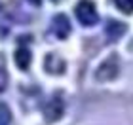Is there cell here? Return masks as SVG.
<instances>
[{"instance_id": "cell-1", "label": "cell", "mask_w": 133, "mask_h": 125, "mask_svg": "<svg viewBox=\"0 0 133 125\" xmlns=\"http://www.w3.org/2000/svg\"><path fill=\"white\" fill-rule=\"evenodd\" d=\"M74 13H76V19L82 23L84 27H93L95 23L99 21V13H97V8L91 0H80L74 8Z\"/></svg>"}, {"instance_id": "cell-2", "label": "cell", "mask_w": 133, "mask_h": 125, "mask_svg": "<svg viewBox=\"0 0 133 125\" xmlns=\"http://www.w3.org/2000/svg\"><path fill=\"white\" fill-rule=\"evenodd\" d=\"M118 74H120V61H118V55L112 53L99 64L95 78H97V82H112Z\"/></svg>"}, {"instance_id": "cell-3", "label": "cell", "mask_w": 133, "mask_h": 125, "mask_svg": "<svg viewBox=\"0 0 133 125\" xmlns=\"http://www.w3.org/2000/svg\"><path fill=\"white\" fill-rule=\"evenodd\" d=\"M63 112H65V100H63V95L57 91L51 95V99L44 106V120L48 123H55L57 120L63 117Z\"/></svg>"}, {"instance_id": "cell-4", "label": "cell", "mask_w": 133, "mask_h": 125, "mask_svg": "<svg viewBox=\"0 0 133 125\" xmlns=\"http://www.w3.org/2000/svg\"><path fill=\"white\" fill-rule=\"evenodd\" d=\"M51 32L55 34L59 40H65L66 36L70 34V23L66 19V15L63 13H57L55 17L51 19Z\"/></svg>"}, {"instance_id": "cell-5", "label": "cell", "mask_w": 133, "mask_h": 125, "mask_svg": "<svg viewBox=\"0 0 133 125\" xmlns=\"http://www.w3.org/2000/svg\"><path fill=\"white\" fill-rule=\"evenodd\" d=\"M44 68L50 74H63L65 72V61L57 53H48L46 59H44Z\"/></svg>"}, {"instance_id": "cell-6", "label": "cell", "mask_w": 133, "mask_h": 125, "mask_svg": "<svg viewBox=\"0 0 133 125\" xmlns=\"http://www.w3.org/2000/svg\"><path fill=\"white\" fill-rule=\"evenodd\" d=\"M105 32L108 34V38H110V40H118L125 32V25H122L120 21H108Z\"/></svg>"}, {"instance_id": "cell-7", "label": "cell", "mask_w": 133, "mask_h": 125, "mask_svg": "<svg viewBox=\"0 0 133 125\" xmlns=\"http://www.w3.org/2000/svg\"><path fill=\"white\" fill-rule=\"evenodd\" d=\"M15 64L21 70L29 68V64H31V51H29L27 47H19V49L15 51Z\"/></svg>"}, {"instance_id": "cell-8", "label": "cell", "mask_w": 133, "mask_h": 125, "mask_svg": "<svg viewBox=\"0 0 133 125\" xmlns=\"http://www.w3.org/2000/svg\"><path fill=\"white\" fill-rule=\"evenodd\" d=\"M6 85H8V70H6L4 55H0V93L6 89Z\"/></svg>"}, {"instance_id": "cell-9", "label": "cell", "mask_w": 133, "mask_h": 125, "mask_svg": "<svg viewBox=\"0 0 133 125\" xmlns=\"http://www.w3.org/2000/svg\"><path fill=\"white\" fill-rule=\"evenodd\" d=\"M112 2L122 13H133V0H112Z\"/></svg>"}, {"instance_id": "cell-10", "label": "cell", "mask_w": 133, "mask_h": 125, "mask_svg": "<svg viewBox=\"0 0 133 125\" xmlns=\"http://www.w3.org/2000/svg\"><path fill=\"white\" fill-rule=\"evenodd\" d=\"M11 123V110L4 102H0V125H10Z\"/></svg>"}, {"instance_id": "cell-11", "label": "cell", "mask_w": 133, "mask_h": 125, "mask_svg": "<svg viewBox=\"0 0 133 125\" xmlns=\"http://www.w3.org/2000/svg\"><path fill=\"white\" fill-rule=\"evenodd\" d=\"M27 2H31L32 6H40V2H42V0H27Z\"/></svg>"}, {"instance_id": "cell-12", "label": "cell", "mask_w": 133, "mask_h": 125, "mask_svg": "<svg viewBox=\"0 0 133 125\" xmlns=\"http://www.w3.org/2000/svg\"><path fill=\"white\" fill-rule=\"evenodd\" d=\"M51 2H61V0H51Z\"/></svg>"}]
</instances>
